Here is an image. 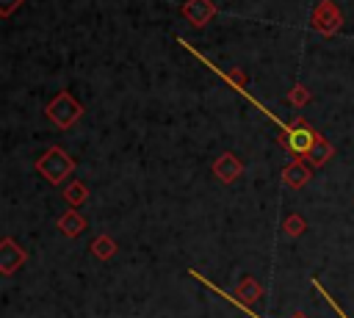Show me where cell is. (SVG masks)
<instances>
[{
	"label": "cell",
	"instance_id": "obj_1",
	"mask_svg": "<svg viewBox=\"0 0 354 318\" xmlns=\"http://www.w3.org/2000/svg\"><path fill=\"white\" fill-rule=\"evenodd\" d=\"M315 141H318V135H315L310 127H304V124H296V127L290 130V135L285 138V144H288V149H290L293 155H307Z\"/></svg>",
	"mask_w": 354,
	"mask_h": 318
}]
</instances>
